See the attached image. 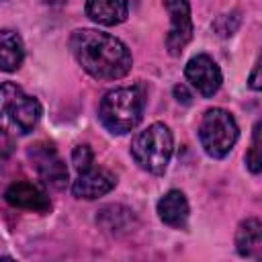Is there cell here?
<instances>
[{
  "label": "cell",
  "mask_w": 262,
  "mask_h": 262,
  "mask_svg": "<svg viewBox=\"0 0 262 262\" xmlns=\"http://www.w3.org/2000/svg\"><path fill=\"white\" fill-rule=\"evenodd\" d=\"M237 137H239V129L229 111L219 106L205 111L199 125V141L207 156L215 160L225 158L233 149Z\"/></svg>",
  "instance_id": "5b68a950"
},
{
  "label": "cell",
  "mask_w": 262,
  "mask_h": 262,
  "mask_svg": "<svg viewBox=\"0 0 262 262\" xmlns=\"http://www.w3.org/2000/svg\"><path fill=\"white\" fill-rule=\"evenodd\" d=\"M174 96H176V100H178V102H184V104H188V102H190V92H188V90H186V86H182V84L174 86Z\"/></svg>",
  "instance_id": "ac0fdd59"
},
{
  "label": "cell",
  "mask_w": 262,
  "mask_h": 262,
  "mask_svg": "<svg viewBox=\"0 0 262 262\" xmlns=\"http://www.w3.org/2000/svg\"><path fill=\"white\" fill-rule=\"evenodd\" d=\"M174 151V139L164 123H151L131 141V158L149 174H164Z\"/></svg>",
  "instance_id": "277c9868"
},
{
  "label": "cell",
  "mask_w": 262,
  "mask_h": 262,
  "mask_svg": "<svg viewBox=\"0 0 262 262\" xmlns=\"http://www.w3.org/2000/svg\"><path fill=\"white\" fill-rule=\"evenodd\" d=\"M246 164L252 174H258L262 170V156H260V123L254 125V135H252V145L246 154Z\"/></svg>",
  "instance_id": "2e32d148"
},
{
  "label": "cell",
  "mask_w": 262,
  "mask_h": 262,
  "mask_svg": "<svg viewBox=\"0 0 262 262\" xmlns=\"http://www.w3.org/2000/svg\"><path fill=\"white\" fill-rule=\"evenodd\" d=\"M117 184V176L104 168H88L84 172H78V178L72 184V194L76 199H98L108 194Z\"/></svg>",
  "instance_id": "9c48e42d"
},
{
  "label": "cell",
  "mask_w": 262,
  "mask_h": 262,
  "mask_svg": "<svg viewBox=\"0 0 262 262\" xmlns=\"http://www.w3.org/2000/svg\"><path fill=\"white\" fill-rule=\"evenodd\" d=\"M170 14V31L166 35V49L170 55H180L192 39V16L188 0H164Z\"/></svg>",
  "instance_id": "52a82bcc"
},
{
  "label": "cell",
  "mask_w": 262,
  "mask_h": 262,
  "mask_svg": "<svg viewBox=\"0 0 262 262\" xmlns=\"http://www.w3.org/2000/svg\"><path fill=\"white\" fill-rule=\"evenodd\" d=\"M250 88L252 90H260V59L256 61L252 74H250Z\"/></svg>",
  "instance_id": "d6986e66"
},
{
  "label": "cell",
  "mask_w": 262,
  "mask_h": 262,
  "mask_svg": "<svg viewBox=\"0 0 262 262\" xmlns=\"http://www.w3.org/2000/svg\"><path fill=\"white\" fill-rule=\"evenodd\" d=\"M135 215L131 209L127 207H121V205H106L98 211V225L104 229V231H111V233H123V231H129L131 229V223H133Z\"/></svg>",
  "instance_id": "9a60e30c"
},
{
  "label": "cell",
  "mask_w": 262,
  "mask_h": 262,
  "mask_svg": "<svg viewBox=\"0 0 262 262\" xmlns=\"http://www.w3.org/2000/svg\"><path fill=\"white\" fill-rule=\"evenodd\" d=\"M4 199L8 205L18 207V209H27V211H35V213H47L51 209V201L49 196L33 182L20 180V182H12L6 192Z\"/></svg>",
  "instance_id": "30bf717a"
},
{
  "label": "cell",
  "mask_w": 262,
  "mask_h": 262,
  "mask_svg": "<svg viewBox=\"0 0 262 262\" xmlns=\"http://www.w3.org/2000/svg\"><path fill=\"white\" fill-rule=\"evenodd\" d=\"M184 76L196 88V92L205 98H211L221 88V80H223L219 66L213 61V57H209L205 53L188 59V63L184 68Z\"/></svg>",
  "instance_id": "ba28073f"
},
{
  "label": "cell",
  "mask_w": 262,
  "mask_h": 262,
  "mask_svg": "<svg viewBox=\"0 0 262 262\" xmlns=\"http://www.w3.org/2000/svg\"><path fill=\"white\" fill-rule=\"evenodd\" d=\"M70 51L94 80H121L133 66L131 51L121 39L94 29H76L70 35Z\"/></svg>",
  "instance_id": "6da1fadb"
},
{
  "label": "cell",
  "mask_w": 262,
  "mask_h": 262,
  "mask_svg": "<svg viewBox=\"0 0 262 262\" xmlns=\"http://www.w3.org/2000/svg\"><path fill=\"white\" fill-rule=\"evenodd\" d=\"M27 156L45 184L57 190H61L68 184V166L51 143L37 141L27 149Z\"/></svg>",
  "instance_id": "8992f818"
},
{
  "label": "cell",
  "mask_w": 262,
  "mask_h": 262,
  "mask_svg": "<svg viewBox=\"0 0 262 262\" xmlns=\"http://www.w3.org/2000/svg\"><path fill=\"white\" fill-rule=\"evenodd\" d=\"M72 164L78 172L92 168L94 166V151L90 149V145H76L72 149Z\"/></svg>",
  "instance_id": "e0dca14e"
},
{
  "label": "cell",
  "mask_w": 262,
  "mask_h": 262,
  "mask_svg": "<svg viewBox=\"0 0 262 262\" xmlns=\"http://www.w3.org/2000/svg\"><path fill=\"white\" fill-rule=\"evenodd\" d=\"M41 102L14 82L0 84V131L4 135H29L41 119Z\"/></svg>",
  "instance_id": "3957f363"
},
{
  "label": "cell",
  "mask_w": 262,
  "mask_h": 262,
  "mask_svg": "<svg viewBox=\"0 0 262 262\" xmlns=\"http://www.w3.org/2000/svg\"><path fill=\"white\" fill-rule=\"evenodd\" d=\"M86 16L96 25L113 27L127 18V0H86Z\"/></svg>",
  "instance_id": "7c38bea8"
},
{
  "label": "cell",
  "mask_w": 262,
  "mask_h": 262,
  "mask_svg": "<svg viewBox=\"0 0 262 262\" xmlns=\"http://www.w3.org/2000/svg\"><path fill=\"white\" fill-rule=\"evenodd\" d=\"M188 201L182 190L172 188L158 201V217L170 227L184 229L188 223Z\"/></svg>",
  "instance_id": "8fae6325"
},
{
  "label": "cell",
  "mask_w": 262,
  "mask_h": 262,
  "mask_svg": "<svg viewBox=\"0 0 262 262\" xmlns=\"http://www.w3.org/2000/svg\"><path fill=\"white\" fill-rule=\"evenodd\" d=\"M145 90L143 86H123L106 92L98 106V119L113 135H123L135 129L143 117Z\"/></svg>",
  "instance_id": "7a4b0ae2"
},
{
  "label": "cell",
  "mask_w": 262,
  "mask_h": 262,
  "mask_svg": "<svg viewBox=\"0 0 262 262\" xmlns=\"http://www.w3.org/2000/svg\"><path fill=\"white\" fill-rule=\"evenodd\" d=\"M235 248L244 258H260L262 254V223L256 217H250L239 223L235 231Z\"/></svg>",
  "instance_id": "4fadbf2b"
},
{
  "label": "cell",
  "mask_w": 262,
  "mask_h": 262,
  "mask_svg": "<svg viewBox=\"0 0 262 262\" xmlns=\"http://www.w3.org/2000/svg\"><path fill=\"white\" fill-rule=\"evenodd\" d=\"M25 59V45L16 31L0 29V72H16Z\"/></svg>",
  "instance_id": "5bb4252c"
}]
</instances>
